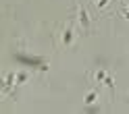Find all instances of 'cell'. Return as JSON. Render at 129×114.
Returning <instances> with one entry per match:
<instances>
[{"label":"cell","instance_id":"cell-3","mask_svg":"<svg viewBox=\"0 0 129 114\" xmlns=\"http://www.w3.org/2000/svg\"><path fill=\"white\" fill-rule=\"evenodd\" d=\"M77 13H79V25H81V27L87 31V29H90V17H87V11L83 9V6H79Z\"/></svg>","mask_w":129,"mask_h":114},{"label":"cell","instance_id":"cell-8","mask_svg":"<svg viewBox=\"0 0 129 114\" xmlns=\"http://www.w3.org/2000/svg\"><path fill=\"white\" fill-rule=\"evenodd\" d=\"M106 4H108V0H98V2H96V6H98V9H104Z\"/></svg>","mask_w":129,"mask_h":114},{"label":"cell","instance_id":"cell-4","mask_svg":"<svg viewBox=\"0 0 129 114\" xmlns=\"http://www.w3.org/2000/svg\"><path fill=\"white\" fill-rule=\"evenodd\" d=\"M96 100H98V91H96V89H90V91L83 95V104L85 106H94Z\"/></svg>","mask_w":129,"mask_h":114},{"label":"cell","instance_id":"cell-1","mask_svg":"<svg viewBox=\"0 0 129 114\" xmlns=\"http://www.w3.org/2000/svg\"><path fill=\"white\" fill-rule=\"evenodd\" d=\"M73 37H75V35H73V23H69V25L62 29L60 44H62V46H71V44H73Z\"/></svg>","mask_w":129,"mask_h":114},{"label":"cell","instance_id":"cell-2","mask_svg":"<svg viewBox=\"0 0 129 114\" xmlns=\"http://www.w3.org/2000/svg\"><path fill=\"white\" fill-rule=\"evenodd\" d=\"M15 81H17V73H15V71H11V73H6V75H4V93H9L11 91V85L15 83Z\"/></svg>","mask_w":129,"mask_h":114},{"label":"cell","instance_id":"cell-5","mask_svg":"<svg viewBox=\"0 0 129 114\" xmlns=\"http://www.w3.org/2000/svg\"><path fill=\"white\" fill-rule=\"evenodd\" d=\"M27 81H29V73L19 71V73H17V81H15V83H17V85H23V83H27Z\"/></svg>","mask_w":129,"mask_h":114},{"label":"cell","instance_id":"cell-6","mask_svg":"<svg viewBox=\"0 0 129 114\" xmlns=\"http://www.w3.org/2000/svg\"><path fill=\"white\" fill-rule=\"evenodd\" d=\"M104 85H106L110 91H115V79H112V75H106V79H104Z\"/></svg>","mask_w":129,"mask_h":114},{"label":"cell","instance_id":"cell-9","mask_svg":"<svg viewBox=\"0 0 129 114\" xmlns=\"http://www.w3.org/2000/svg\"><path fill=\"white\" fill-rule=\"evenodd\" d=\"M123 17H125V19L129 21V9H123Z\"/></svg>","mask_w":129,"mask_h":114},{"label":"cell","instance_id":"cell-7","mask_svg":"<svg viewBox=\"0 0 129 114\" xmlns=\"http://www.w3.org/2000/svg\"><path fill=\"white\" fill-rule=\"evenodd\" d=\"M104 79H106V71L98 69V71H96V75H94V81H104Z\"/></svg>","mask_w":129,"mask_h":114}]
</instances>
